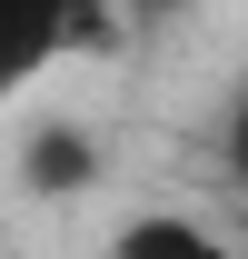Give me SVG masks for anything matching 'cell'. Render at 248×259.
I'll list each match as a JSON object with an SVG mask.
<instances>
[{
	"label": "cell",
	"mask_w": 248,
	"mask_h": 259,
	"mask_svg": "<svg viewBox=\"0 0 248 259\" xmlns=\"http://www.w3.org/2000/svg\"><path fill=\"white\" fill-rule=\"evenodd\" d=\"M119 10H139V20H179V10H199V0H119Z\"/></svg>",
	"instance_id": "5b68a950"
},
{
	"label": "cell",
	"mask_w": 248,
	"mask_h": 259,
	"mask_svg": "<svg viewBox=\"0 0 248 259\" xmlns=\"http://www.w3.org/2000/svg\"><path fill=\"white\" fill-rule=\"evenodd\" d=\"M99 0H0V100L40 90L70 50H90Z\"/></svg>",
	"instance_id": "6da1fadb"
},
{
	"label": "cell",
	"mask_w": 248,
	"mask_h": 259,
	"mask_svg": "<svg viewBox=\"0 0 248 259\" xmlns=\"http://www.w3.org/2000/svg\"><path fill=\"white\" fill-rule=\"evenodd\" d=\"M99 180V140L80 120H30L20 130V190L30 199H80Z\"/></svg>",
	"instance_id": "7a4b0ae2"
},
{
	"label": "cell",
	"mask_w": 248,
	"mask_h": 259,
	"mask_svg": "<svg viewBox=\"0 0 248 259\" xmlns=\"http://www.w3.org/2000/svg\"><path fill=\"white\" fill-rule=\"evenodd\" d=\"M109 259H228V229H209L199 209H139L119 220Z\"/></svg>",
	"instance_id": "3957f363"
},
{
	"label": "cell",
	"mask_w": 248,
	"mask_h": 259,
	"mask_svg": "<svg viewBox=\"0 0 248 259\" xmlns=\"http://www.w3.org/2000/svg\"><path fill=\"white\" fill-rule=\"evenodd\" d=\"M218 160H228V180L248 190V70H238V90H228V120H218Z\"/></svg>",
	"instance_id": "277c9868"
}]
</instances>
